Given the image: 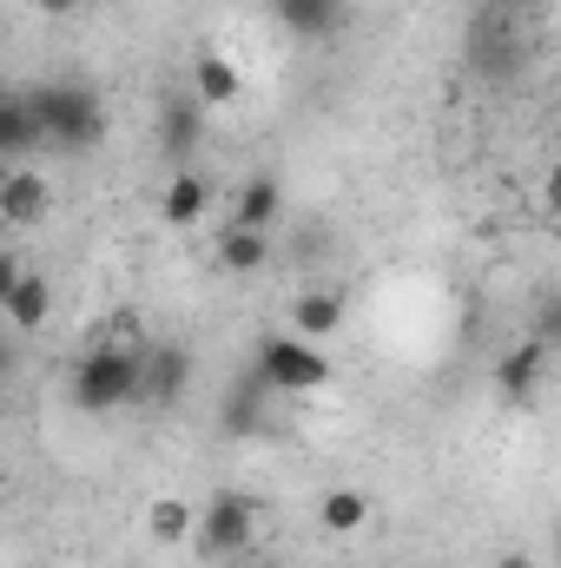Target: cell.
<instances>
[{
  "label": "cell",
  "instance_id": "7c38bea8",
  "mask_svg": "<svg viewBox=\"0 0 561 568\" xmlns=\"http://www.w3.org/2000/svg\"><path fill=\"white\" fill-rule=\"evenodd\" d=\"M0 304H7V324H13V331H40V324L53 317V278L27 272L13 291H0Z\"/></svg>",
  "mask_w": 561,
  "mask_h": 568
},
{
  "label": "cell",
  "instance_id": "5b68a950",
  "mask_svg": "<svg viewBox=\"0 0 561 568\" xmlns=\"http://www.w3.org/2000/svg\"><path fill=\"white\" fill-rule=\"evenodd\" d=\"M185 390H192V351H185V344H152V351H145L140 404H178Z\"/></svg>",
  "mask_w": 561,
  "mask_h": 568
},
{
  "label": "cell",
  "instance_id": "2e32d148",
  "mask_svg": "<svg viewBox=\"0 0 561 568\" xmlns=\"http://www.w3.org/2000/svg\"><path fill=\"white\" fill-rule=\"evenodd\" d=\"M40 140H47V126H40L33 100H7V106H0V152H7V159H27Z\"/></svg>",
  "mask_w": 561,
  "mask_h": 568
},
{
  "label": "cell",
  "instance_id": "5bb4252c",
  "mask_svg": "<svg viewBox=\"0 0 561 568\" xmlns=\"http://www.w3.org/2000/svg\"><path fill=\"white\" fill-rule=\"evenodd\" d=\"M317 523H324V536H357L370 523V496L364 489H324L317 496Z\"/></svg>",
  "mask_w": 561,
  "mask_h": 568
},
{
  "label": "cell",
  "instance_id": "6da1fadb",
  "mask_svg": "<svg viewBox=\"0 0 561 568\" xmlns=\"http://www.w3.org/2000/svg\"><path fill=\"white\" fill-rule=\"evenodd\" d=\"M140 384H145V351L133 344H93L80 364H73V410L86 417H106V410H126L140 404Z\"/></svg>",
  "mask_w": 561,
  "mask_h": 568
},
{
  "label": "cell",
  "instance_id": "8fae6325",
  "mask_svg": "<svg viewBox=\"0 0 561 568\" xmlns=\"http://www.w3.org/2000/svg\"><path fill=\"white\" fill-rule=\"evenodd\" d=\"M218 265H225L232 278H252V272H265V265H272V232L225 225V232H218Z\"/></svg>",
  "mask_w": 561,
  "mask_h": 568
},
{
  "label": "cell",
  "instance_id": "52a82bcc",
  "mask_svg": "<svg viewBox=\"0 0 561 568\" xmlns=\"http://www.w3.org/2000/svg\"><path fill=\"white\" fill-rule=\"evenodd\" d=\"M198 140H205V100L198 93H172L159 106V152L165 159H185Z\"/></svg>",
  "mask_w": 561,
  "mask_h": 568
},
{
  "label": "cell",
  "instance_id": "e0dca14e",
  "mask_svg": "<svg viewBox=\"0 0 561 568\" xmlns=\"http://www.w3.org/2000/svg\"><path fill=\"white\" fill-rule=\"evenodd\" d=\"M145 529H152V542H159V549H178V542H192L198 516L185 509V496H159V503L145 509Z\"/></svg>",
  "mask_w": 561,
  "mask_h": 568
},
{
  "label": "cell",
  "instance_id": "ba28073f",
  "mask_svg": "<svg viewBox=\"0 0 561 568\" xmlns=\"http://www.w3.org/2000/svg\"><path fill=\"white\" fill-rule=\"evenodd\" d=\"M205 212H212V179H205V172H172V185H165V199H159V219H165L172 232H192Z\"/></svg>",
  "mask_w": 561,
  "mask_h": 568
},
{
  "label": "cell",
  "instance_id": "30bf717a",
  "mask_svg": "<svg viewBox=\"0 0 561 568\" xmlns=\"http://www.w3.org/2000/svg\"><path fill=\"white\" fill-rule=\"evenodd\" d=\"M284 212V185L272 172H252L245 185H238V205H232V225H252V232H272Z\"/></svg>",
  "mask_w": 561,
  "mask_h": 568
},
{
  "label": "cell",
  "instance_id": "277c9868",
  "mask_svg": "<svg viewBox=\"0 0 561 568\" xmlns=\"http://www.w3.org/2000/svg\"><path fill=\"white\" fill-rule=\"evenodd\" d=\"M258 377L278 390V397H304V390H324L330 384V357L310 344V337H265L258 344Z\"/></svg>",
  "mask_w": 561,
  "mask_h": 568
},
{
  "label": "cell",
  "instance_id": "7a4b0ae2",
  "mask_svg": "<svg viewBox=\"0 0 561 568\" xmlns=\"http://www.w3.org/2000/svg\"><path fill=\"white\" fill-rule=\"evenodd\" d=\"M33 113H40L47 140L60 145V152H93V145L106 140V100H100L93 87H80V80L40 87V93H33Z\"/></svg>",
  "mask_w": 561,
  "mask_h": 568
},
{
  "label": "cell",
  "instance_id": "44dd1931",
  "mask_svg": "<svg viewBox=\"0 0 561 568\" xmlns=\"http://www.w3.org/2000/svg\"><path fill=\"white\" fill-rule=\"evenodd\" d=\"M33 7H40V13H53V20H67V13L80 7V0H33Z\"/></svg>",
  "mask_w": 561,
  "mask_h": 568
},
{
  "label": "cell",
  "instance_id": "603a6c76",
  "mask_svg": "<svg viewBox=\"0 0 561 568\" xmlns=\"http://www.w3.org/2000/svg\"><path fill=\"white\" fill-rule=\"evenodd\" d=\"M496 568H542V562H536V556H502Z\"/></svg>",
  "mask_w": 561,
  "mask_h": 568
},
{
  "label": "cell",
  "instance_id": "3957f363",
  "mask_svg": "<svg viewBox=\"0 0 561 568\" xmlns=\"http://www.w3.org/2000/svg\"><path fill=\"white\" fill-rule=\"evenodd\" d=\"M258 542V496H238V489H218L205 509H198V529H192V549L205 562H232Z\"/></svg>",
  "mask_w": 561,
  "mask_h": 568
},
{
  "label": "cell",
  "instance_id": "9c48e42d",
  "mask_svg": "<svg viewBox=\"0 0 561 568\" xmlns=\"http://www.w3.org/2000/svg\"><path fill=\"white\" fill-rule=\"evenodd\" d=\"M542 364H549V344H542V337L529 331V337H522V344H516V351H509V357L496 364V390H502L509 404H522V397L536 390V377H542Z\"/></svg>",
  "mask_w": 561,
  "mask_h": 568
},
{
  "label": "cell",
  "instance_id": "8992f818",
  "mask_svg": "<svg viewBox=\"0 0 561 568\" xmlns=\"http://www.w3.org/2000/svg\"><path fill=\"white\" fill-rule=\"evenodd\" d=\"M47 212H53V185H47L40 172L13 165V172L0 179V219H7V225H40Z\"/></svg>",
  "mask_w": 561,
  "mask_h": 568
},
{
  "label": "cell",
  "instance_id": "7402d4cb",
  "mask_svg": "<svg viewBox=\"0 0 561 568\" xmlns=\"http://www.w3.org/2000/svg\"><path fill=\"white\" fill-rule=\"evenodd\" d=\"M549 205H555V212H561V165H555V172H549Z\"/></svg>",
  "mask_w": 561,
  "mask_h": 568
},
{
  "label": "cell",
  "instance_id": "ffe728a7",
  "mask_svg": "<svg viewBox=\"0 0 561 568\" xmlns=\"http://www.w3.org/2000/svg\"><path fill=\"white\" fill-rule=\"evenodd\" d=\"M536 337H542L549 351H561V291H542V297H536Z\"/></svg>",
  "mask_w": 561,
  "mask_h": 568
},
{
  "label": "cell",
  "instance_id": "4fadbf2b",
  "mask_svg": "<svg viewBox=\"0 0 561 568\" xmlns=\"http://www.w3.org/2000/svg\"><path fill=\"white\" fill-rule=\"evenodd\" d=\"M337 324H344V297L337 291H304L290 304V331L297 337H337Z\"/></svg>",
  "mask_w": 561,
  "mask_h": 568
},
{
  "label": "cell",
  "instance_id": "d6986e66",
  "mask_svg": "<svg viewBox=\"0 0 561 568\" xmlns=\"http://www.w3.org/2000/svg\"><path fill=\"white\" fill-rule=\"evenodd\" d=\"M272 7H278V20L290 33H330V27L344 20L337 0H272Z\"/></svg>",
  "mask_w": 561,
  "mask_h": 568
},
{
  "label": "cell",
  "instance_id": "ac0fdd59",
  "mask_svg": "<svg viewBox=\"0 0 561 568\" xmlns=\"http://www.w3.org/2000/svg\"><path fill=\"white\" fill-rule=\"evenodd\" d=\"M265 390H272V384L252 371V377L225 397V429H232V436H258V429H265Z\"/></svg>",
  "mask_w": 561,
  "mask_h": 568
},
{
  "label": "cell",
  "instance_id": "9a60e30c",
  "mask_svg": "<svg viewBox=\"0 0 561 568\" xmlns=\"http://www.w3.org/2000/svg\"><path fill=\"white\" fill-rule=\"evenodd\" d=\"M192 93H198L205 106H232V100L245 93V73H238L232 60H218V53H205V60L192 67Z\"/></svg>",
  "mask_w": 561,
  "mask_h": 568
}]
</instances>
